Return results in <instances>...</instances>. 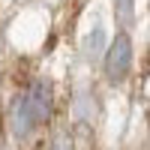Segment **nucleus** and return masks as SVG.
I'll return each mask as SVG.
<instances>
[{
    "instance_id": "39448f33",
    "label": "nucleus",
    "mask_w": 150,
    "mask_h": 150,
    "mask_svg": "<svg viewBox=\"0 0 150 150\" xmlns=\"http://www.w3.org/2000/svg\"><path fill=\"white\" fill-rule=\"evenodd\" d=\"M90 105H93V102H90V93H84V96L75 99V114H78V120L84 117V123H90V117H93V114H90Z\"/></svg>"
},
{
    "instance_id": "20e7f679",
    "label": "nucleus",
    "mask_w": 150,
    "mask_h": 150,
    "mask_svg": "<svg viewBox=\"0 0 150 150\" xmlns=\"http://www.w3.org/2000/svg\"><path fill=\"white\" fill-rule=\"evenodd\" d=\"M114 18H117V27L126 33L135 24V0H114Z\"/></svg>"
},
{
    "instance_id": "7ed1b4c3",
    "label": "nucleus",
    "mask_w": 150,
    "mask_h": 150,
    "mask_svg": "<svg viewBox=\"0 0 150 150\" xmlns=\"http://www.w3.org/2000/svg\"><path fill=\"white\" fill-rule=\"evenodd\" d=\"M102 51H105V27H102V24H96V27L81 39V54H84L87 60H96Z\"/></svg>"
},
{
    "instance_id": "f257e3e1",
    "label": "nucleus",
    "mask_w": 150,
    "mask_h": 150,
    "mask_svg": "<svg viewBox=\"0 0 150 150\" xmlns=\"http://www.w3.org/2000/svg\"><path fill=\"white\" fill-rule=\"evenodd\" d=\"M54 111V90H51V81L45 78H36L27 93H24L15 108H12V129H15L18 138H24V135H30L36 126H42V123L51 117Z\"/></svg>"
},
{
    "instance_id": "f03ea898",
    "label": "nucleus",
    "mask_w": 150,
    "mask_h": 150,
    "mask_svg": "<svg viewBox=\"0 0 150 150\" xmlns=\"http://www.w3.org/2000/svg\"><path fill=\"white\" fill-rule=\"evenodd\" d=\"M102 66H105V81L108 84H120L129 75V69H132V39H129V33L120 30L111 39V45L105 48Z\"/></svg>"
}]
</instances>
